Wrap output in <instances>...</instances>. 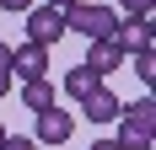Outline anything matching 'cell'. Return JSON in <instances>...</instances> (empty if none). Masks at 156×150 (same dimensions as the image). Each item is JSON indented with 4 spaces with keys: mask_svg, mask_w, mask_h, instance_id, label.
I'll list each match as a JSON object with an SVG mask.
<instances>
[{
    "mask_svg": "<svg viewBox=\"0 0 156 150\" xmlns=\"http://www.w3.org/2000/svg\"><path fill=\"white\" fill-rule=\"evenodd\" d=\"M11 75H22V80H32V75H48V48L43 43H22V48H11Z\"/></svg>",
    "mask_w": 156,
    "mask_h": 150,
    "instance_id": "obj_7",
    "label": "cell"
},
{
    "mask_svg": "<svg viewBox=\"0 0 156 150\" xmlns=\"http://www.w3.org/2000/svg\"><path fill=\"white\" fill-rule=\"evenodd\" d=\"M92 86H102V75H92V70H86V64H76V70L65 75V91H70L76 102H81V97H86V91H92Z\"/></svg>",
    "mask_w": 156,
    "mask_h": 150,
    "instance_id": "obj_10",
    "label": "cell"
},
{
    "mask_svg": "<svg viewBox=\"0 0 156 150\" xmlns=\"http://www.w3.org/2000/svg\"><path fill=\"white\" fill-rule=\"evenodd\" d=\"M151 134H156V102H151V97L119 107V145H124V150H145Z\"/></svg>",
    "mask_w": 156,
    "mask_h": 150,
    "instance_id": "obj_1",
    "label": "cell"
},
{
    "mask_svg": "<svg viewBox=\"0 0 156 150\" xmlns=\"http://www.w3.org/2000/svg\"><path fill=\"white\" fill-rule=\"evenodd\" d=\"M135 75H140L145 86L156 80V59H151V48H135Z\"/></svg>",
    "mask_w": 156,
    "mask_h": 150,
    "instance_id": "obj_11",
    "label": "cell"
},
{
    "mask_svg": "<svg viewBox=\"0 0 156 150\" xmlns=\"http://www.w3.org/2000/svg\"><path fill=\"white\" fill-rule=\"evenodd\" d=\"M92 150H124L119 139H92Z\"/></svg>",
    "mask_w": 156,
    "mask_h": 150,
    "instance_id": "obj_16",
    "label": "cell"
},
{
    "mask_svg": "<svg viewBox=\"0 0 156 150\" xmlns=\"http://www.w3.org/2000/svg\"><path fill=\"white\" fill-rule=\"evenodd\" d=\"M0 64H11V43H0Z\"/></svg>",
    "mask_w": 156,
    "mask_h": 150,
    "instance_id": "obj_17",
    "label": "cell"
},
{
    "mask_svg": "<svg viewBox=\"0 0 156 150\" xmlns=\"http://www.w3.org/2000/svg\"><path fill=\"white\" fill-rule=\"evenodd\" d=\"M32 0H0V11H27Z\"/></svg>",
    "mask_w": 156,
    "mask_h": 150,
    "instance_id": "obj_15",
    "label": "cell"
},
{
    "mask_svg": "<svg viewBox=\"0 0 156 150\" xmlns=\"http://www.w3.org/2000/svg\"><path fill=\"white\" fill-rule=\"evenodd\" d=\"M27 38L43 43V48H54L65 38V11L59 5H27Z\"/></svg>",
    "mask_w": 156,
    "mask_h": 150,
    "instance_id": "obj_3",
    "label": "cell"
},
{
    "mask_svg": "<svg viewBox=\"0 0 156 150\" xmlns=\"http://www.w3.org/2000/svg\"><path fill=\"white\" fill-rule=\"evenodd\" d=\"M22 102H27V113H43V107H54V86H48V75H32V80H22Z\"/></svg>",
    "mask_w": 156,
    "mask_h": 150,
    "instance_id": "obj_9",
    "label": "cell"
},
{
    "mask_svg": "<svg viewBox=\"0 0 156 150\" xmlns=\"http://www.w3.org/2000/svg\"><path fill=\"white\" fill-rule=\"evenodd\" d=\"M119 16L108 5H92V0H70L65 5V32H81V38H108Z\"/></svg>",
    "mask_w": 156,
    "mask_h": 150,
    "instance_id": "obj_2",
    "label": "cell"
},
{
    "mask_svg": "<svg viewBox=\"0 0 156 150\" xmlns=\"http://www.w3.org/2000/svg\"><path fill=\"white\" fill-rule=\"evenodd\" d=\"M43 5H59V11H65V5H70V0H43Z\"/></svg>",
    "mask_w": 156,
    "mask_h": 150,
    "instance_id": "obj_18",
    "label": "cell"
},
{
    "mask_svg": "<svg viewBox=\"0 0 156 150\" xmlns=\"http://www.w3.org/2000/svg\"><path fill=\"white\" fill-rule=\"evenodd\" d=\"M0 139H5V123H0Z\"/></svg>",
    "mask_w": 156,
    "mask_h": 150,
    "instance_id": "obj_19",
    "label": "cell"
},
{
    "mask_svg": "<svg viewBox=\"0 0 156 150\" xmlns=\"http://www.w3.org/2000/svg\"><path fill=\"white\" fill-rule=\"evenodd\" d=\"M124 59H129V54H124V43H119L113 32H108V38H86V70H92V75H113Z\"/></svg>",
    "mask_w": 156,
    "mask_h": 150,
    "instance_id": "obj_5",
    "label": "cell"
},
{
    "mask_svg": "<svg viewBox=\"0 0 156 150\" xmlns=\"http://www.w3.org/2000/svg\"><path fill=\"white\" fill-rule=\"evenodd\" d=\"M124 11H156V0H119Z\"/></svg>",
    "mask_w": 156,
    "mask_h": 150,
    "instance_id": "obj_14",
    "label": "cell"
},
{
    "mask_svg": "<svg viewBox=\"0 0 156 150\" xmlns=\"http://www.w3.org/2000/svg\"><path fill=\"white\" fill-rule=\"evenodd\" d=\"M119 107H124V102H119L108 86H92L86 97H81V113H86L92 123H113V118H119Z\"/></svg>",
    "mask_w": 156,
    "mask_h": 150,
    "instance_id": "obj_8",
    "label": "cell"
},
{
    "mask_svg": "<svg viewBox=\"0 0 156 150\" xmlns=\"http://www.w3.org/2000/svg\"><path fill=\"white\" fill-rule=\"evenodd\" d=\"M70 134H76V118H70V113H59V107L32 113V139H38V145H65Z\"/></svg>",
    "mask_w": 156,
    "mask_h": 150,
    "instance_id": "obj_4",
    "label": "cell"
},
{
    "mask_svg": "<svg viewBox=\"0 0 156 150\" xmlns=\"http://www.w3.org/2000/svg\"><path fill=\"white\" fill-rule=\"evenodd\" d=\"M0 150H38V139H32V134H5Z\"/></svg>",
    "mask_w": 156,
    "mask_h": 150,
    "instance_id": "obj_12",
    "label": "cell"
},
{
    "mask_svg": "<svg viewBox=\"0 0 156 150\" xmlns=\"http://www.w3.org/2000/svg\"><path fill=\"white\" fill-rule=\"evenodd\" d=\"M151 22H156V11H129L124 22H113V38L124 43V54H135V48H151Z\"/></svg>",
    "mask_w": 156,
    "mask_h": 150,
    "instance_id": "obj_6",
    "label": "cell"
},
{
    "mask_svg": "<svg viewBox=\"0 0 156 150\" xmlns=\"http://www.w3.org/2000/svg\"><path fill=\"white\" fill-rule=\"evenodd\" d=\"M11 80H16V75H11V64H0V102H5V91H11Z\"/></svg>",
    "mask_w": 156,
    "mask_h": 150,
    "instance_id": "obj_13",
    "label": "cell"
}]
</instances>
